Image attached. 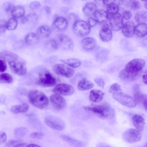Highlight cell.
Segmentation results:
<instances>
[{
	"label": "cell",
	"instance_id": "cell-1",
	"mask_svg": "<svg viewBox=\"0 0 147 147\" xmlns=\"http://www.w3.org/2000/svg\"><path fill=\"white\" fill-rule=\"evenodd\" d=\"M145 64V61L141 59H134L129 61L121 70L119 77L127 82L134 81L137 78Z\"/></svg>",
	"mask_w": 147,
	"mask_h": 147
},
{
	"label": "cell",
	"instance_id": "cell-2",
	"mask_svg": "<svg viewBox=\"0 0 147 147\" xmlns=\"http://www.w3.org/2000/svg\"><path fill=\"white\" fill-rule=\"evenodd\" d=\"M29 101L34 107L40 109L46 108L48 105V98L45 94L42 91L33 90L28 93Z\"/></svg>",
	"mask_w": 147,
	"mask_h": 147
},
{
	"label": "cell",
	"instance_id": "cell-3",
	"mask_svg": "<svg viewBox=\"0 0 147 147\" xmlns=\"http://www.w3.org/2000/svg\"><path fill=\"white\" fill-rule=\"evenodd\" d=\"M83 108L85 110L92 112L102 118H110L115 115L113 109L107 104L86 106L83 107Z\"/></svg>",
	"mask_w": 147,
	"mask_h": 147
},
{
	"label": "cell",
	"instance_id": "cell-4",
	"mask_svg": "<svg viewBox=\"0 0 147 147\" xmlns=\"http://www.w3.org/2000/svg\"><path fill=\"white\" fill-rule=\"evenodd\" d=\"M57 82L56 78L48 71L45 70L40 73L37 84L42 87H49L54 86Z\"/></svg>",
	"mask_w": 147,
	"mask_h": 147
},
{
	"label": "cell",
	"instance_id": "cell-5",
	"mask_svg": "<svg viewBox=\"0 0 147 147\" xmlns=\"http://www.w3.org/2000/svg\"><path fill=\"white\" fill-rule=\"evenodd\" d=\"M45 122L46 125L54 130L62 131L65 128V123L61 118L55 116H47L45 119Z\"/></svg>",
	"mask_w": 147,
	"mask_h": 147
},
{
	"label": "cell",
	"instance_id": "cell-6",
	"mask_svg": "<svg viewBox=\"0 0 147 147\" xmlns=\"http://www.w3.org/2000/svg\"><path fill=\"white\" fill-rule=\"evenodd\" d=\"M74 32L80 36H84L88 35L90 30V27L88 23L80 20L75 21L73 25Z\"/></svg>",
	"mask_w": 147,
	"mask_h": 147
},
{
	"label": "cell",
	"instance_id": "cell-7",
	"mask_svg": "<svg viewBox=\"0 0 147 147\" xmlns=\"http://www.w3.org/2000/svg\"><path fill=\"white\" fill-rule=\"evenodd\" d=\"M112 96L115 100L125 106L132 108L136 105V103L134 99L121 92L113 94Z\"/></svg>",
	"mask_w": 147,
	"mask_h": 147
},
{
	"label": "cell",
	"instance_id": "cell-8",
	"mask_svg": "<svg viewBox=\"0 0 147 147\" xmlns=\"http://www.w3.org/2000/svg\"><path fill=\"white\" fill-rule=\"evenodd\" d=\"M53 69L56 74L67 78L71 77L74 73L72 69L61 63L55 65L53 67Z\"/></svg>",
	"mask_w": 147,
	"mask_h": 147
},
{
	"label": "cell",
	"instance_id": "cell-9",
	"mask_svg": "<svg viewBox=\"0 0 147 147\" xmlns=\"http://www.w3.org/2000/svg\"><path fill=\"white\" fill-rule=\"evenodd\" d=\"M11 71L15 74L22 76L24 75L27 71L25 64L17 59L8 62Z\"/></svg>",
	"mask_w": 147,
	"mask_h": 147
},
{
	"label": "cell",
	"instance_id": "cell-10",
	"mask_svg": "<svg viewBox=\"0 0 147 147\" xmlns=\"http://www.w3.org/2000/svg\"><path fill=\"white\" fill-rule=\"evenodd\" d=\"M123 138L126 142L132 143L140 141L142 138V135L139 131L135 129H130L124 133Z\"/></svg>",
	"mask_w": 147,
	"mask_h": 147
},
{
	"label": "cell",
	"instance_id": "cell-11",
	"mask_svg": "<svg viewBox=\"0 0 147 147\" xmlns=\"http://www.w3.org/2000/svg\"><path fill=\"white\" fill-rule=\"evenodd\" d=\"M53 92L55 94L65 96L71 95L74 92L73 87L69 84H59L54 88Z\"/></svg>",
	"mask_w": 147,
	"mask_h": 147
},
{
	"label": "cell",
	"instance_id": "cell-12",
	"mask_svg": "<svg viewBox=\"0 0 147 147\" xmlns=\"http://www.w3.org/2000/svg\"><path fill=\"white\" fill-rule=\"evenodd\" d=\"M50 100L53 107L57 110H61L66 106L65 100L60 95L55 93L53 94L50 96Z\"/></svg>",
	"mask_w": 147,
	"mask_h": 147
},
{
	"label": "cell",
	"instance_id": "cell-13",
	"mask_svg": "<svg viewBox=\"0 0 147 147\" xmlns=\"http://www.w3.org/2000/svg\"><path fill=\"white\" fill-rule=\"evenodd\" d=\"M109 22L111 27L115 31L119 30L123 25V19L121 15L118 13L111 15Z\"/></svg>",
	"mask_w": 147,
	"mask_h": 147
},
{
	"label": "cell",
	"instance_id": "cell-14",
	"mask_svg": "<svg viewBox=\"0 0 147 147\" xmlns=\"http://www.w3.org/2000/svg\"><path fill=\"white\" fill-rule=\"evenodd\" d=\"M58 44L64 48L72 50L74 47V43L72 39L65 34H60L58 37Z\"/></svg>",
	"mask_w": 147,
	"mask_h": 147
},
{
	"label": "cell",
	"instance_id": "cell-15",
	"mask_svg": "<svg viewBox=\"0 0 147 147\" xmlns=\"http://www.w3.org/2000/svg\"><path fill=\"white\" fill-rule=\"evenodd\" d=\"M99 36L103 42H108L111 40L112 37V31L108 24H104L102 26L99 32Z\"/></svg>",
	"mask_w": 147,
	"mask_h": 147
},
{
	"label": "cell",
	"instance_id": "cell-16",
	"mask_svg": "<svg viewBox=\"0 0 147 147\" xmlns=\"http://www.w3.org/2000/svg\"><path fill=\"white\" fill-rule=\"evenodd\" d=\"M135 25L131 21L126 22L122 28V31L123 35L127 38H131L134 35L135 32Z\"/></svg>",
	"mask_w": 147,
	"mask_h": 147
},
{
	"label": "cell",
	"instance_id": "cell-17",
	"mask_svg": "<svg viewBox=\"0 0 147 147\" xmlns=\"http://www.w3.org/2000/svg\"><path fill=\"white\" fill-rule=\"evenodd\" d=\"M68 25V22L66 18L62 16L57 17L53 22L52 27L54 29L59 30L65 29Z\"/></svg>",
	"mask_w": 147,
	"mask_h": 147
},
{
	"label": "cell",
	"instance_id": "cell-18",
	"mask_svg": "<svg viewBox=\"0 0 147 147\" xmlns=\"http://www.w3.org/2000/svg\"><path fill=\"white\" fill-rule=\"evenodd\" d=\"M96 44L95 39L92 37H88L82 41L81 45L83 48L86 51H90L94 49Z\"/></svg>",
	"mask_w": 147,
	"mask_h": 147
},
{
	"label": "cell",
	"instance_id": "cell-19",
	"mask_svg": "<svg viewBox=\"0 0 147 147\" xmlns=\"http://www.w3.org/2000/svg\"><path fill=\"white\" fill-rule=\"evenodd\" d=\"M132 120L135 127L140 131H142L145 125V121L143 117L141 115H135L133 116Z\"/></svg>",
	"mask_w": 147,
	"mask_h": 147
},
{
	"label": "cell",
	"instance_id": "cell-20",
	"mask_svg": "<svg viewBox=\"0 0 147 147\" xmlns=\"http://www.w3.org/2000/svg\"><path fill=\"white\" fill-rule=\"evenodd\" d=\"M104 96V93L101 90H92L90 92L89 98L92 102H97L101 101Z\"/></svg>",
	"mask_w": 147,
	"mask_h": 147
},
{
	"label": "cell",
	"instance_id": "cell-21",
	"mask_svg": "<svg viewBox=\"0 0 147 147\" xmlns=\"http://www.w3.org/2000/svg\"><path fill=\"white\" fill-rule=\"evenodd\" d=\"M93 16L98 22L100 23L105 22L108 18V13L103 9H97Z\"/></svg>",
	"mask_w": 147,
	"mask_h": 147
},
{
	"label": "cell",
	"instance_id": "cell-22",
	"mask_svg": "<svg viewBox=\"0 0 147 147\" xmlns=\"http://www.w3.org/2000/svg\"><path fill=\"white\" fill-rule=\"evenodd\" d=\"M51 33V30L48 26L43 25L40 26L37 28L36 34L42 38H47L50 36Z\"/></svg>",
	"mask_w": 147,
	"mask_h": 147
},
{
	"label": "cell",
	"instance_id": "cell-23",
	"mask_svg": "<svg viewBox=\"0 0 147 147\" xmlns=\"http://www.w3.org/2000/svg\"><path fill=\"white\" fill-rule=\"evenodd\" d=\"M97 9V6L95 3L92 2H89L87 3L84 6L82 11L86 15L91 16L93 15Z\"/></svg>",
	"mask_w": 147,
	"mask_h": 147
},
{
	"label": "cell",
	"instance_id": "cell-24",
	"mask_svg": "<svg viewBox=\"0 0 147 147\" xmlns=\"http://www.w3.org/2000/svg\"><path fill=\"white\" fill-rule=\"evenodd\" d=\"M26 44L29 46L36 45L38 42L39 39L37 35L34 32H30L27 33L25 37Z\"/></svg>",
	"mask_w": 147,
	"mask_h": 147
},
{
	"label": "cell",
	"instance_id": "cell-25",
	"mask_svg": "<svg viewBox=\"0 0 147 147\" xmlns=\"http://www.w3.org/2000/svg\"><path fill=\"white\" fill-rule=\"evenodd\" d=\"M94 84L90 81L86 79H82L78 82L77 88L81 91L88 90L92 88Z\"/></svg>",
	"mask_w": 147,
	"mask_h": 147
},
{
	"label": "cell",
	"instance_id": "cell-26",
	"mask_svg": "<svg viewBox=\"0 0 147 147\" xmlns=\"http://www.w3.org/2000/svg\"><path fill=\"white\" fill-rule=\"evenodd\" d=\"M0 57L1 60L7 61L8 62L16 60L18 58L17 55L11 51H5L1 52L0 53Z\"/></svg>",
	"mask_w": 147,
	"mask_h": 147
},
{
	"label": "cell",
	"instance_id": "cell-27",
	"mask_svg": "<svg viewBox=\"0 0 147 147\" xmlns=\"http://www.w3.org/2000/svg\"><path fill=\"white\" fill-rule=\"evenodd\" d=\"M29 108L28 104L24 103L13 106L11 107V110L13 113L18 114L26 112L28 110Z\"/></svg>",
	"mask_w": 147,
	"mask_h": 147
},
{
	"label": "cell",
	"instance_id": "cell-28",
	"mask_svg": "<svg viewBox=\"0 0 147 147\" xmlns=\"http://www.w3.org/2000/svg\"><path fill=\"white\" fill-rule=\"evenodd\" d=\"M11 12L13 17L16 19L20 18L22 17L24 14V8L21 5H17L13 7Z\"/></svg>",
	"mask_w": 147,
	"mask_h": 147
},
{
	"label": "cell",
	"instance_id": "cell-29",
	"mask_svg": "<svg viewBox=\"0 0 147 147\" xmlns=\"http://www.w3.org/2000/svg\"><path fill=\"white\" fill-rule=\"evenodd\" d=\"M135 33L139 37H143L147 34V24H139L135 28Z\"/></svg>",
	"mask_w": 147,
	"mask_h": 147
},
{
	"label": "cell",
	"instance_id": "cell-30",
	"mask_svg": "<svg viewBox=\"0 0 147 147\" xmlns=\"http://www.w3.org/2000/svg\"><path fill=\"white\" fill-rule=\"evenodd\" d=\"M61 138L72 146L82 147L83 146V143L81 141L74 139L69 136L62 135L61 136Z\"/></svg>",
	"mask_w": 147,
	"mask_h": 147
},
{
	"label": "cell",
	"instance_id": "cell-31",
	"mask_svg": "<svg viewBox=\"0 0 147 147\" xmlns=\"http://www.w3.org/2000/svg\"><path fill=\"white\" fill-rule=\"evenodd\" d=\"M132 91L134 99L136 102H140L144 100V96L141 93L139 86L136 84L133 87Z\"/></svg>",
	"mask_w": 147,
	"mask_h": 147
},
{
	"label": "cell",
	"instance_id": "cell-32",
	"mask_svg": "<svg viewBox=\"0 0 147 147\" xmlns=\"http://www.w3.org/2000/svg\"><path fill=\"white\" fill-rule=\"evenodd\" d=\"M135 18L139 24L145 23L147 21V12L142 11H138L135 15Z\"/></svg>",
	"mask_w": 147,
	"mask_h": 147
},
{
	"label": "cell",
	"instance_id": "cell-33",
	"mask_svg": "<svg viewBox=\"0 0 147 147\" xmlns=\"http://www.w3.org/2000/svg\"><path fill=\"white\" fill-rule=\"evenodd\" d=\"M61 61L72 68H76L81 64L80 61L76 58H70L65 59H61Z\"/></svg>",
	"mask_w": 147,
	"mask_h": 147
},
{
	"label": "cell",
	"instance_id": "cell-34",
	"mask_svg": "<svg viewBox=\"0 0 147 147\" xmlns=\"http://www.w3.org/2000/svg\"><path fill=\"white\" fill-rule=\"evenodd\" d=\"M115 1L107 6V12L108 14L111 15L118 13L119 5Z\"/></svg>",
	"mask_w": 147,
	"mask_h": 147
},
{
	"label": "cell",
	"instance_id": "cell-35",
	"mask_svg": "<svg viewBox=\"0 0 147 147\" xmlns=\"http://www.w3.org/2000/svg\"><path fill=\"white\" fill-rule=\"evenodd\" d=\"M18 24L17 19L13 17H11L6 21L7 29L9 30H13L17 27Z\"/></svg>",
	"mask_w": 147,
	"mask_h": 147
},
{
	"label": "cell",
	"instance_id": "cell-36",
	"mask_svg": "<svg viewBox=\"0 0 147 147\" xmlns=\"http://www.w3.org/2000/svg\"><path fill=\"white\" fill-rule=\"evenodd\" d=\"M27 132V129L26 127H21L16 128L14 130L13 133L15 136L20 138L25 136Z\"/></svg>",
	"mask_w": 147,
	"mask_h": 147
},
{
	"label": "cell",
	"instance_id": "cell-37",
	"mask_svg": "<svg viewBox=\"0 0 147 147\" xmlns=\"http://www.w3.org/2000/svg\"><path fill=\"white\" fill-rule=\"evenodd\" d=\"M59 46L57 41L54 39L48 40L45 44L46 48L49 50L54 51L57 49Z\"/></svg>",
	"mask_w": 147,
	"mask_h": 147
},
{
	"label": "cell",
	"instance_id": "cell-38",
	"mask_svg": "<svg viewBox=\"0 0 147 147\" xmlns=\"http://www.w3.org/2000/svg\"><path fill=\"white\" fill-rule=\"evenodd\" d=\"M13 78L12 76L7 73H3L0 76L1 83L10 84L12 82Z\"/></svg>",
	"mask_w": 147,
	"mask_h": 147
},
{
	"label": "cell",
	"instance_id": "cell-39",
	"mask_svg": "<svg viewBox=\"0 0 147 147\" xmlns=\"http://www.w3.org/2000/svg\"><path fill=\"white\" fill-rule=\"evenodd\" d=\"M120 86L117 83H115L113 84L110 87L109 92L113 94L119 92H121Z\"/></svg>",
	"mask_w": 147,
	"mask_h": 147
},
{
	"label": "cell",
	"instance_id": "cell-40",
	"mask_svg": "<svg viewBox=\"0 0 147 147\" xmlns=\"http://www.w3.org/2000/svg\"><path fill=\"white\" fill-rule=\"evenodd\" d=\"M37 18V16L35 13L30 14L24 18L23 22L24 23L35 21Z\"/></svg>",
	"mask_w": 147,
	"mask_h": 147
},
{
	"label": "cell",
	"instance_id": "cell-41",
	"mask_svg": "<svg viewBox=\"0 0 147 147\" xmlns=\"http://www.w3.org/2000/svg\"><path fill=\"white\" fill-rule=\"evenodd\" d=\"M130 4V7L134 10H138L141 7L140 3L137 1H132Z\"/></svg>",
	"mask_w": 147,
	"mask_h": 147
},
{
	"label": "cell",
	"instance_id": "cell-42",
	"mask_svg": "<svg viewBox=\"0 0 147 147\" xmlns=\"http://www.w3.org/2000/svg\"><path fill=\"white\" fill-rule=\"evenodd\" d=\"M44 136V134L41 132H34L32 133L30 135L31 138L34 139H40Z\"/></svg>",
	"mask_w": 147,
	"mask_h": 147
},
{
	"label": "cell",
	"instance_id": "cell-43",
	"mask_svg": "<svg viewBox=\"0 0 147 147\" xmlns=\"http://www.w3.org/2000/svg\"><path fill=\"white\" fill-rule=\"evenodd\" d=\"M40 6V3L37 1H32L30 4V9L33 11H35L38 9Z\"/></svg>",
	"mask_w": 147,
	"mask_h": 147
},
{
	"label": "cell",
	"instance_id": "cell-44",
	"mask_svg": "<svg viewBox=\"0 0 147 147\" xmlns=\"http://www.w3.org/2000/svg\"><path fill=\"white\" fill-rule=\"evenodd\" d=\"M14 6L11 2H7L6 3L4 6V11L6 12H9L11 11L12 8Z\"/></svg>",
	"mask_w": 147,
	"mask_h": 147
},
{
	"label": "cell",
	"instance_id": "cell-45",
	"mask_svg": "<svg viewBox=\"0 0 147 147\" xmlns=\"http://www.w3.org/2000/svg\"><path fill=\"white\" fill-rule=\"evenodd\" d=\"M121 16L123 19L127 20L130 19L131 18L132 15L130 11L125 10L122 13Z\"/></svg>",
	"mask_w": 147,
	"mask_h": 147
},
{
	"label": "cell",
	"instance_id": "cell-46",
	"mask_svg": "<svg viewBox=\"0 0 147 147\" xmlns=\"http://www.w3.org/2000/svg\"><path fill=\"white\" fill-rule=\"evenodd\" d=\"M6 22L3 19L1 20L0 21V32L3 33L6 30Z\"/></svg>",
	"mask_w": 147,
	"mask_h": 147
},
{
	"label": "cell",
	"instance_id": "cell-47",
	"mask_svg": "<svg viewBox=\"0 0 147 147\" xmlns=\"http://www.w3.org/2000/svg\"><path fill=\"white\" fill-rule=\"evenodd\" d=\"M94 81L100 87L104 88L105 86V82L104 80L100 78H97L94 79Z\"/></svg>",
	"mask_w": 147,
	"mask_h": 147
},
{
	"label": "cell",
	"instance_id": "cell-48",
	"mask_svg": "<svg viewBox=\"0 0 147 147\" xmlns=\"http://www.w3.org/2000/svg\"><path fill=\"white\" fill-rule=\"evenodd\" d=\"M88 23L90 27H93L96 25L98 22L94 18L90 17L88 19Z\"/></svg>",
	"mask_w": 147,
	"mask_h": 147
},
{
	"label": "cell",
	"instance_id": "cell-49",
	"mask_svg": "<svg viewBox=\"0 0 147 147\" xmlns=\"http://www.w3.org/2000/svg\"><path fill=\"white\" fill-rule=\"evenodd\" d=\"M7 65L5 61L3 60H0V71L1 72H4L6 69Z\"/></svg>",
	"mask_w": 147,
	"mask_h": 147
},
{
	"label": "cell",
	"instance_id": "cell-50",
	"mask_svg": "<svg viewBox=\"0 0 147 147\" xmlns=\"http://www.w3.org/2000/svg\"><path fill=\"white\" fill-rule=\"evenodd\" d=\"M7 140V136L6 133L3 131L0 133V142L1 144L5 143Z\"/></svg>",
	"mask_w": 147,
	"mask_h": 147
},
{
	"label": "cell",
	"instance_id": "cell-51",
	"mask_svg": "<svg viewBox=\"0 0 147 147\" xmlns=\"http://www.w3.org/2000/svg\"><path fill=\"white\" fill-rule=\"evenodd\" d=\"M18 142L17 141L14 140H10L7 142L5 144L6 147H11Z\"/></svg>",
	"mask_w": 147,
	"mask_h": 147
},
{
	"label": "cell",
	"instance_id": "cell-52",
	"mask_svg": "<svg viewBox=\"0 0 147 147\" xmlns=\"http://www.w3.org/2000/svg\"><path fill=\"white\" fill-rule=\"evenodd\" d=\"M96 147H111L110 145L104 142L98 143L96 145Z\"/></svg>",
	"mask_w": 147,
	"mask_h": 147
},
{
	"label": "cell",
	"instance_id": "cell-53",
	"mask_svg": "<svg viewBox=\"0 0 147 147\" xmlns=\"http://www.w3.org/2000/svg\"><path fill=\"white\" fill-rule=\"evenodd\" d=\"M143 80L144 83L147 84V70L144 73L143 76Z\"/></svg>",
	"mask_w": 147,
	"mask_h": 147
},
{
	"label": "cell",
	"instance_id": "cell-54",
	"mask_svg": "<svg viewBox=\"0 0 147 147\" xmlns=\"http://www.w3.org/2000/svg\"><path fill=\"white\" fill-rule=\"evenodd\" d=\"M27 144L26 143H19L13 146V147H26Z\"/></svg>",
	"mask_w": 147,
	"mask_h": 147
},
{
	"label": "cell",
	"instance_id": "cell-55",
	"mask_svg": "<svg viewBox=\"0 0 147 147\" xmlns=\"http://www.w3.org/2000/svg\"><path fill=\"white\" fill-rule=\"evenodd\" d=\"M114 0H104L103 1V3L104 4L107 6L111 3L115 1Z\"/></svg>",
	"mask_w": 147,
	"mask_h": 147
},
{
	"label": "cell",
	"instance_id": "cell-56",
	"mask_svg": "<svg viewBox=\"0 0 147 147\" xmlns=\"http://www.w3.org/2000/svg\"><path fill=\"white\" fill-rule=\"evenodd\" d=\"M26 147H41L40 146L35 144H30L27 145Z\"/></svg>",
	"mask_w": 147,
	"mask_h": 147
},
{
	"label": "cell",
	"instance_id": "cell-57",
	"mask_svg": "<svg viewBox=\"0 0 147 147\" xmlns=\"http://www.w3.org/2000/svg\"><path fill=\"white\" fill-rule=\"evenodd\" d=\"M143 103L145 109L147 111V99H144L143 101Z\"/></svg>",
	"mask_w": 147,
	"mask_h": 147
},
{
	"label": "cell",
	"instance_id": "cell-58",
	"mask_svg": "<svg viewBox=\"0 0 147 147\" xmlns=\"http://www.w3.org/2000/svg\"><path fill=\"white\" fill-rule=\"evenodd\" d=\"M45 10L46 12L48 13H49L51 12V8L48 6H46L45 7Z\"/></svg>",
	"mask_w": 147,
	"mask_h": 147
},
{
	"label": "cell",
	"instance_id": "cell-59",
	"mask_svg": "<svg viewBox=\"0 0 147 147\" xmlns=\"http://www.w3.org/2000/svg\"><path fill=\"white\" fill-rule=\"evenodd\" d=\"M144 6L145 8L147 9V1L145 2Z\"/></svg>",
	"mask_w": 147,
	"mask_h": 147
},
{
	"label": "cell",
	"instance_id": "cell-60",
	"mask_svg": "<svg viewBox=\"0 0 147 147\" xmlns=\"http://www.w3.org/2000/svg\"><path fill=\"white\" fill-rule=\"evenodd\" d=\"M144 147H147V142L145 144Z\"/></svg>",
	"mask_w": 147,
	"mask_h": 147
}]
</instances>
